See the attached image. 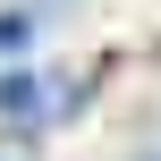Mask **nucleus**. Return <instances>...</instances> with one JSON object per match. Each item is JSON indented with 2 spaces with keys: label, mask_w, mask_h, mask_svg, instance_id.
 I'll return each instance as SVG.
<instances>
[{
  "label": "nucleus",
  "mask_w": 161,
  "mask_h": 161,
  "mask_svg": "<svg viewBox=\"0 0 161 161\" xmlns=\"http://www.w3.org/2000/svg\"><path fill=\"white\" fill-rule=\"evenodd\" d=\"M0 110H34V85L25 76H0Z\"/></svg>",
  "instance_id": "obj_1"
},
{
  "label": "nucleus",
  "mask_w": 161,
  "mask_h": 161,
  "mask_svg": "<svg viewBox=\"0 0 161 161\" xmlns=\"http://www.w3.org/2000/svg\"><path fill=\"white\" fill-rule=\"evenodd\" d=\"M25 42V17H0V51H17Z\"/></svg>",
  "instance_id": "obj_2"
}]
</instances>
